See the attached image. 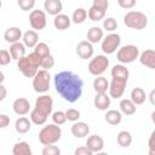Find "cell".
I'll use <instances>...</instances> for the list:
<instances>
[{
    "label": "cell",
    "instance_id": "obj_4",
    "mask_svg": "<svg viewBox=\"0 0 155 155\" xmlns=\"http://www.w3.org/2000/svg\"><path fill=\"white\" fill-rule=\"evenodd\" d=\"M124 23L131 29L142 30L148 25V17L140 11H128L124 16Z\"/></svg>",
    "mask_w": 155,
    "mask_h": 155
},
{
    "label": "cell",
    "instance_id": "obj_27",
    "mask_svg": "<svg viewBox=\"0 0 155 155\" xmlns=\"http://www.w3.org/2000/svg\"><path fill=\"white\" fill-rule=\"evenodd\" d=\"M108 87H109V81L107 80V78L98 75L93 80V90L96 91V93H105L108 91Z\"/></svg>",
    "mask_w": 155,
    "mask_h": 155
},
{
    "label": "cell",
    "instance_id": "obj_29",
    "mask_svg": "<svg viewBox=\"0 0 155 155\" xmlns=\"http://www.w3.org/2000/svg\"><path fill=\"white\" fill-rule=\"evenodd\" d=\"M12 154L13 155H31V148L24 140L17 142L12 148Z\"/></svg>",
    "mask_w": 155,
    "mask_h": 155
},
{
    "label": "cell",
    "instance_id": "obj_43",
    "mask_svg": "<svg viewBox=\"0 0 155 155\" xmlns=\"http://www.w3.org/2000/svg\"><path fill=\"white\" fill-rule=\"evenodd\" d=\"M92 6L96 7L97 10H101L103 12H107V10L109 7V1L108 0H93Z\"/></svg>",
    "mask_w": 155,
    "mask_h": 155
},
{
    "label": "cell",
    "instance_id": "obj_5",
    "mask_svg": "<svg viewBox=\"0 0 155 155\" xmlns=\"http://www.w3.org/2000/svg\"><path fill=\"white\" fill-rule=\"evenodd\" d=\"M50 82H51V75L46 69L38 70L36 74L33 76V88L38 93L47 92L50 90Z\"/></svg>",
    "mask_w": 155,
    "mask_h": 155
},
{
    "label": "cell",
    "instance_id": "obj_39",
    "mask_svg": "<svg viewBox=\"0 0 155 155\" xmlns=\"http://www.w3.org/2000/svg\"><path fill=\"white\" fill-rule=\"evenodd\" d=\"M52 121H53V124H56V125H58V126L63 125V124L67 121L65 113H64V111H61V110L54 111V113L52 114Z\"/></svg>",
    "mask_w": 155,
    "mask_h": 155
},
{
    "label": "cell",
    "instance_id": "obj_8",
    "mask_svg": "<svg viewBox=\"0 0 155 155\" xmlns=\"http://www.w3.org/2000/svg\"><path fill=\"white\" fill-rule=\"evenodd\" d=\"M120 44H121V36L116 33H110L102 39L101 48L105 54H111L120 47Z\"/></svg>",
    "mask_w": 155,
    "mask_h": 155
},
{
    "label": "cell",
    "instance_id": "obj_6",
    "mask_svg": "<svg viewBox=\"0 0 155 155\" xmlns=\"http://www.w3.org/2000/svg\"><path fill=\"white\" fill-rule=\"evenodd\" d=\"M139 56V48L136 45H125L117 48L116 58L121 64H128L134 62Z\"/></svg>",
    "mask_w": 155,
    "mask_h": 155
},
{
    "label": "cell",
    "instance_id": "obj_19",
    "mask_svg": "<svg viewBox=\"0 0 155 155\" xmlns=\"http://www.w3.org/2000/svg\"><path fill=\"white\" fill-rule=\"evenodd\" d=\"M93 105L98 110H107L110 107V97L105 93H96V97L93 98Z\"/></svg>",
    "mask_w": 155,
    "mask_h": 155
},
{
    "label": "cell",
    "instance_id": "obj_40",
    "mask_svg": "<svg viewBox=\"0 0 155 155\" xmlns=\"http://www.w3.org/2000/svg\"><path fill=\"white\" fill-rule=\"evenodd\" d=\"M65 113V117H67V120L68 121H71V122H75V121H78L79 119H80V111L78 110V109H74V108H70V109H68L67 111H64Z\"/></svg>",
    "mask_w": 155,
    "mask_h": 155
},
{
    "label": "cell",
    "instance_id": "obj_25",
    "mask_svg": "<svg viewBox=\"0 0 155 155\" xmlns=\"http://www.w3.org/2000/svg\"><path fill=\"white\" fill-rule=\"evenodd\" d=\"M104 120L109 124V125H113V126H116L121 122L122 120V114L121 111L119 110H115V109H110L105 113L104 115Z\"/></svg>",
    "mask_w": 155,
    "mask_h": 155
},
{
    "label": "cell",
    "instance_id": "obj_23",
    "mask_svg": "<svg viewBox=\"0 0 155 155\" xmlns=\"http://www.w3.org/2000/svg\"><path fill=\"white\" fill-rule=\"evenodd\" d=\"M30 127H31V121L28 117H25L24 115L21 116V117H18L16 120V122H15V130L18 133H22V134L29 132Z\"/></svg>",
    "mask_w": 155,
    "mask_h": 155
},
{
    "label": "cell",
    "instance_id": "obj_46",
    "mask_svg": "<svg viewBox=\"0 0 155 155\" xmlns=\"http://www.w3.org/2000/svg\"><path fill=\"white\" fill-rule=\"evenodd\" d=\"M74 154L75 155H92V151L85 145V147H79L78 149H75Z\"/></svg>",
    "mask_w": 155,
    "mask_h": 155
},
{
    "label": "cell",
    "instance_id": "obj_26",
    "mask_svg": "<svg viewBox=\"0 0 155 155\" xmlns=\"http://www.w3.org/2000/svg\"><path fill=\"white\" fill-rule=\"evenodd\" d=\"M103 29H101L99 27H91L87 31V41H90L92 45L99 42L103 39Z\"/></svg>",
    "mask_w": 155,
    "mask_h": 155
},
{
    "label": "cell",
    "instance_id": "obj_7",
    "mask_svg": "<svg viewBox=\"0 0 155 155\" xmlns=\"http://www.w3.org/2000/svg\"><path fill=\"white\" fill-rule=\"evenodd\" d=\"M108 67H109V58L105 54H97L90 61L87 69L90 74L98 76V75H102Z\"/></svg>",
    "mask_w": 155,
    "mask_h": 155
},
{
    "label": "cell",
    "instance_id": "obj_24",
    "mask_svg": "<svg viewBox=\"0 0 155 155\" xmlns=\"http://www.w3.org/2000/svg\"><path fill=\"white\" fill-rule=\"evenodd\" d=\"M119 107H120L121 114H125V115H133V114L136 113V110H137L136 104H134L131 99H128V98L121 99Z\"/></svg>",
    "mask_w": 155,
    "mask_h": 155
},
{
    "label": "cell",
    "instance_id": "obj_35",
    "mask_svg": "<svg viewBox=\"0 0 155 155\" xmlns=\"http://www.w3.org/2000/svg\"><path fill=\"white\" fill-rule=\"evenodd\" d=\"M34 52H35L36 54H39L41 58L51 53V52H50V47H48V45H47L46 42H38V44L35 45V47H34Z\"/></svg>",
    "mask_w": 155,
    "mask_h": 155
},
{
    "label": "cell",
    "instance_id": "obj_41",
    "mask_svg": "<svg viewBox=\"0 0 155 155\" xmlns=\"http://www.w3.org/2000/svg\"><path fill=\"white\" fill-rule=\"evenodd\" d=\"M42 155H59L61 154V149L53 144H48V145H45L44 149H42Z\"/></svg>",
    "mask_w": 155,
    "mask_h": 155
},
{
    "label": "cell",
    "instance_id": "obj_51",
    "mask_svg": "<svg viewBox=\"0 0 155 155\" xmlns=\"http://www.w3.org/2000/svg\"><path fill=\"white\" fill-rule=\"evenodd\" d=\"M1 6H2V2H1V0H0V8H1Z\"/></svg>",
    "mask_w": 155,
    "mask_h": 155
},
{
    "label": "cell",
    "instance_id": "obj_32",
    "mask_svg": "<svg viewBox=\"0 0 155 155\" xmlns=\"http://www.w3.org/2000/svg\"><path fill=\"white\" fill-rule=\"evenodd\" d=\"M29 117H30V121H31L33 124L38 125V126L44 125V124L46 122V120H47V115H45L44 113H41L40 110H38L36 108H34L33 110H30Z\"/></svg>",
    "mask_w": 155,
    "mask_h": 155
},
{
    "label": "cell",
    "instance_id": "obj_38",
    "mask_svg": "<svg viewBox=\"0 0 155 155\" xmlns=\"http://www.w3.org/2000/svg\"><path fill=\"white\" fill-rule=\"evenodd\" d=\"M17 5L22 11H31L35 6V0H17Z\"/></svg>",
    "mask_w": 155,
    "mask_h": 155
},
{
    "label": "cell",
    "instance_id": "obj_22",
    "mask_svg": "<svg viewBox=\"0 0 155 155\" xmlns=\"http://www.w3.org/2000/svg\"><path fill=\"white\" fill-rule=\"evenodd\" d=\"M10 54H11V58L15 59V61H18L19 58H22L24 54H25V46L23 42L21 41H16V42H12L11 46H10Z\"/></svg>",
    "mask_w": 155,
    "mask_h": 155
},
{
    "label": "cell",
    "instance_id": "obj_50",
    "mask_svg": "<svg viewBox=\"0 0 155 155\" xmlns=\"http://www.w3.org/2000/svg\"><path fill=\"white\" fill-rule=\"evenodd\" d=\"M4 80H5V75H4V73L0 70V82H4Z\"/></svg>",
    "mask_w": 155,
    "mask_h": 155
},
{
    "label": "cell",
    "instance_id": "obj_1",
    "mask_svg": "<svg viewBox=\"0 0 155 155\" xmlns=\"http://www.w3.org/2000/svg\"><path fill=\"white\" fill-rule=\"evenodd\" d=\"M53 82L57 93L64 101L69 103H75L80 99L82 94L84 81L79 75L69 70H62L54 75Z\"/></svg>",
    "mask_w": 155,
    "mask_h": 155
},
{
    "label": "cell",
    "instance_id": "obj_2",
    "mask_svg": "<svg viewBox=\"0 0 155 155\" xmlns=\"http://www.w3.org/2000/svg\"><path fill=\"white\" fill-rule=\"evenodd\" d=\"M40 62L41 57L33 51L31 53L24 54L22 58L17 61V68L25 78H33L39 70Z\"/></svg>",
    "mask_w": 155,
    "mask_h": 155
},
{
    "label": "cell",
    "instance_id": "obj_21",
    "mask_svg": "<svg viewBox=\"0 0 155 155\" xmlns=\"http://www.w3.org/2000/svg\"><path fill=\"white\" fill-rule=\"evenodd\" d=\"M22 30L18 28V27H10L5 30L4 33V39L6 42H16V41H19V39H22Z\"/></svg>",
    "mask_w": 155,
    "mask_h": 155
},
{
    "label": "cell",
    "instance_id": "obj_47",
    "mask_svg": "<svg viewBox=\"0 0 155 155\" xmlns=\"http://www.w3.org/2000/svg\"><path fill=\"white\" fill-rule=\"evenodd\" d=\"M10 125V117L6 114H0V128H5Z\"/></svg>",
    "mask_w": 155,
    "mask_h": 155
},
{
    "label": "cell",
    "instance_id": "obj_10",
    "mask_svg": "<svg viewBox=\"0 0 155 155\" xmlns=\"http://www.w3.org/2000/svg\"><path fill=\"white\" fill-rule=\"evenodd\" d=\"M29 23L34 30H42L47 24L46 12L42 10H31L29 13Z\"/></svg>",
    "mask_w": 155,
    "mask_h": 155
},
{
    "label": "cell",
    "instance_id": "obj_28",
    "mask_svg": "<svg viewBox=\"0 0 155 155\" xmlns=\"http://www.w3.org/2000/svg\"><path fill=\"white\" fill-rule=\"evenodd\" d=\"M136 105H139V104H143L147 99V94H145V91L142 88V87H134L132 91H131V98H130Z\"/></svg>",
    "mask_w": 155,
    "mask_h": 155
},
{
    "label": "cell",
    "instance_id": "obj_16",
    "mask_svg": "<svg viewBox=\"0 0 155 155\" xmlns=\"http://www.w3.org/2000/svg\"><path fill=\"white\" fill-rule=\"evenodd\" d=\"M71 133L76 138H85L90 133V126L84 121H75L70 128Z\"/></svg>",
    "mask_w": 155,
    "mask_h": 155
},
{
    "label": "cell",
    "instance_id": "obj_12",
    "mask_svg": "<svg viewBox=\"0 0 155 155\" xmlns=\"http://www.w3.org/2000/svg\"><path fill=\"white\" fill-rule=\"evenodd\" d=\"M76 54L81 59H90L93 56V46L90 41L84 40L76 45Z\"/></svg>",
    "mask_w": 155,
    "mask_h": 155
},
{
    "label": "cell",
    "instance_id": "obj_45",
    "mask_svg": "<svg viewBox=\"0 0 155 155\" xmlns=\"http://www.w3.org/2000/svg\"><path fill=\"white\" fill-rule=\"evenodd\" d=\"M154 137H155V131L151 132L149 140H148V148H149V154L150 155H155V145H154Z\"/></svg>",
    "mask_w": 155,
    "mask_h": 155
},
{
    "label": "cell",
    "instance_id": "obj_33",
    "mask_svg": "<svg viewBox=\"0 0 155 155\" xmlns=\"http://www.w3.org/2000/svg\"><path fill=\"white\" fill-rule=\"evenodd\" d=\"M86 18H87V11L84 7H79L73 12V16H71L70 19L75 24H81L86 21Z\"/></svg>",
    "mask_w": 155,
    "mask_h": 155
},
{
    "label": "cell",
    "instance_id": "obj_44",
    "mask_svg": "<svg viewBox=\"0 0 155 155\" xmlns=\"http://www.w3.org/2000/svg\"><path fill=\"white\" fill-rule=\"evenodd\" d=\"M117 4L121 8L130 10L136 6V0H117Z\"/></svg>",
    "mask_w": 155,
    "mask_h": 155
},
{
    "label": "cell",
    "instance_id": "obj_18",
    "mask_svg": "<svg viewBox=\"0 0 155 155\" xmlns=\"http://www.w3.org/2000/svg\"><path fill=\"white\" fill-rule=\"evenodd\" d=\"M22 40H23V44L25 47H29V48H34L35 45L39 42V35L36 33V30L34 29H29L27 31L23 33L22 35Z\"/></svg>",
    "mask_w": 155,
    "mask_h": 155
},
{
    "label": "cell",
    "instance_id": "obj_11",
    "mask_svg": "<svg viewBox=\"0 0 155 155\" xmlns=\"http://www.w3.org/2000/svg\"><path fill=\"white\" fill-rule=\"evenodd\" d=\"M38 110H40L41 113H44L45 115H50L52 113V109H53V99L51 96L48 94H41L36 98L35 101V107Z\"/></svg>",
    "mask_w": 155,
    "mask_h": 155
},
{
    "label": "cell",
    "instance_id": "obj_14",
    "mask_svg": "<svg viewBox=\"0 0 155 155\" xmlns=\"http://www.w3.org/2000/svg\"><path fill=\"white\" fill-rule=\"evenodd\" d=\"M139 62L142 65L149 68V69H155V51L151 48H148L139 53L138 56Z\"/></svg>",
    "mask_w": 155,
    "mask_h": 155
},
{
    "label": "cell",
    "instance_id": "obj_3",
    "mask_svg": "<svg viewBox=\"0 0 155 155\" xmlns=\"http://www.w3.org/2000/svg\"><path fill=\"white\" fill-rule=\"evenodd\" d=\"M61 137H62V130L56 124L44 126L39 132V142L42 145L56 144L61 139Z\"/></svg>",
    "mask_w": 155,
    "mask_h": 155
},
{
    "label": "cell",
    "instance_id": "obj_34",
    "mask_svg": "<svg viewBox=\"0 0 155 155\" xmlns=\"http://www.w3.org/2000/svg\"><path fill=\"white\" fill-rule=\"evenodd\" d=\"M87 17L93 22H98V21H102L105 17V12H103L101 10H97L96 7L91 6L87 11Z\"/></svg>",
    "mask_w": 155,
    "mask_h": 155
},
{
    "label": "cell",
    "instance_id": "obj_20",
    "mask_svg": "<svg viewBox=\"0 0 155 155\" xmlns=\"http://www.w3.org/2000/svg\"><path fill=\"white\" fill-rule=\"evenodd\" d=\"M71 24V19L69 16L64 15V13H58L54 16V19H53V25L56 29L58 30H65L70 27Z\"/></svg>",
    "mask_w": 155,
    "mask_h": 155
},
{
    "label": "cell",
    "instance_id": "obj_17",
    "mask_svg": "<svg viewBox=\"0 0 155 155\" xmlns=\"http://www.w3.org/2000/svg\"><path fill=\"white\" fill-rule=\"evenodd\" d=\"M44 10L46 13L51 16H56L62 12L63 4L61 0H45L44 1Z\"/></svg>",
    "mask_w": 155,
    "mask_h": 155
},
{
    "label": "cell",
    "instance_id": "obj_13",
    "mask_svg": "<svg viewBox=\"0 0 155 155\" xmlns=\"http://www.w3.org/2000/svg\"><path fill=\"white\" fill-rule=\"evenodd\" d=\"M12 109H13V111L17 115L23 116V115H27L30 111V103H29V101L27 98L19 97V98H17V99L13 101Z\"/></svg>",
    "mask_w": 155,
    "mask_h": 155
},
{
    "label": "cell",
    "instance_id": "obj_15",
    "mask_svg": "<svg viewBox=\"0 0 155 155\" xmlns=\"http://www.w3.org/2000/svg\"><path fill=\"white\" fill-rule=\"evenodd\" d=\"M86 147L93 153H99L104 148V139L98 134H92L86 140Z\"/></svg>",
    "mask_w": 155,
    "mask_h": 155
},
{
    "label": "cell",
    "instance_id": "obj_48",
    "mask_svg": "<svg viewBox=\"0 0 155 155\" xmlns=\"http://www.w3.org/2000/svg\"><path fill=\"white\" fill-rule=\"evenodd\" d=\"M7 96V90L6 87L2 85V82H0V102H2Z\"/></svg>",
    "mask_w": 155,
    "mask_h": 155
},
{
    "label": "cell",
    "instance_id": "obj_36",
    "mask_svg": "<svg viewBox=\"0 0 155 155\" xmlns=\"http://www.w3.org/2000/svg\"><path fill=\"white\" fill-rule=\"evenodd\" d=\"M53 65H54V58H53V56H52L51 53L41 58V62H40V68L46 69V70H50L51 68H53Z\"/></svg>",
    "mask_w": 155,
    "mask_h": 155
},
{
    "label": "cell",
    "instance_id": "obj_49",
    "mask_svg": "<svg viewBox=\"0 0 155 155\" xmlns=\"http://www.w3.org/2000/svg\"><path fill=\"white\" fill-rule=\"evenodd\" d=\"M154 94H155V90H151V92H150V96H149L151 104H155V102H154Z\"/></svg>",
    "mask_w": 155,
    "mask_h": 155
},
{
    "label": "cell",
    "instance_id": "obj_42",
    "mask_svg": "<svg viewBox=\"0 0 155 155\" xmlns=\"http://www.w3.org/2000/svg\"><path fill=\"white\" fill-rule=\"evenodd\" d=\"M12 61L11 54L7 50H0V65H7Z\"/></svg>",
    "mask_w": 155,
    "mask_h": 155
},
{
    "label": "cell",
    "instance_id": "obj_30",
    "mask_svg": "<svg viewBox=\"0 0 155 155\" xmlns=\"http://www.w3.org/2000/svg\"><path fill=\"white\" fill-rule=\"evenodd\" d=\"M110 74H111V78H124L127 80L130 78V71L124 64H115L111 68Z\"/></svg>",
    "mask_w": 155,
    "mask_h": 155
},
{
    "label": "cell",
    "instance_id": "obj_9",
    "mask_svg": "<svg viewBox=\"0 0 155 155\" xmlns=\"http://www.w3.org/2000/svg\"><path fill=\"white\" fill-rule=\"evenodd\" d=\"M127 81L128 80L124 79V78H113L111 81L109 82V87H108L109 97L110 98H115V99L121 98L124 96V93H125Z\"/></svg>",
    "mask_w": 155,
    "mask_h": 155
},
{
    "label": "cell",
    "instance_id": "obj_31",
    "mask_svg": "<svg viewBox=\"0 0 155 155\" xmlns=\"http://www.w3.org/2000/svg\"><path fill=\"white\" fill-rule=\"evenodd\" d=\"M116 142L120 147L122 148H127L131 145L132 143V134L128 131H120L116 136Z\"/></svg>",
    "mask_w": 155,
    "mask_h": 155
},
{
    "label": "cell",
    "instance_id": "obj_37",
    "mask_svg": "<svg viewBox=\"0 0 155 155\" xmlns=\"http://www.w3.org/2000/svg\"><path fill=\"white\" fill-rule=\"evenodd\" d=\"M103 28L107 30V31H114L116 28H117V22L115 18L113 17H107V18H103Z\"/></svg>",
    "mask_w": 155,
    "mask_h": 155
}]
</instances>
